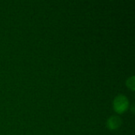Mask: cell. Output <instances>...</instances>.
Returning a JSON list of instances; mask_svg holds the SVG:
<instances>
[{
    "label": "cell",
    "instance_id": "cell-1",
    "mask_svg": "<svg viewBox=\"0 0 135 135\" xmlns=\"http://www.w3.org/2000/svg\"><path fill=\"white\" fill-rule=\"evenodd\" d=\"M127 106H128V101L124 96L120 95L115 98L114 102V107L118 112H124L127 108Z\"/></svg>",
    "mask_w": 135,
    "mask_h": 135
},
{
    "label": "cell",
    "instance_id": "cell-2",
    "mask_svg": "<svg viewBox=\"0 0 135 135\" xmlns=\"http://www.w3.org/2000/svg\"><path fill=\"white\" fill-rule=\"evenodd\" d=\"M121 124V120L118 116H112L108 119V126L111 129H116Z\"/></svg>",
    "mask_w": 135,
    "mask_h": 135
},
{
    "label": "cell",
    "instance_id": "cell-3",
    "mask_svg": "<svg viewBox=\"0 0 135 135\" xmlns=\"http://www.w3.org/2000/svg\"><path fill=\"white\" fill-rule=\"evenodd\" d=\"M134 77H132L128 80V85L133 89H134Z\"/></svg>",
    "mask_w": 135,
    "mask_h": 135
}]
</instances>
